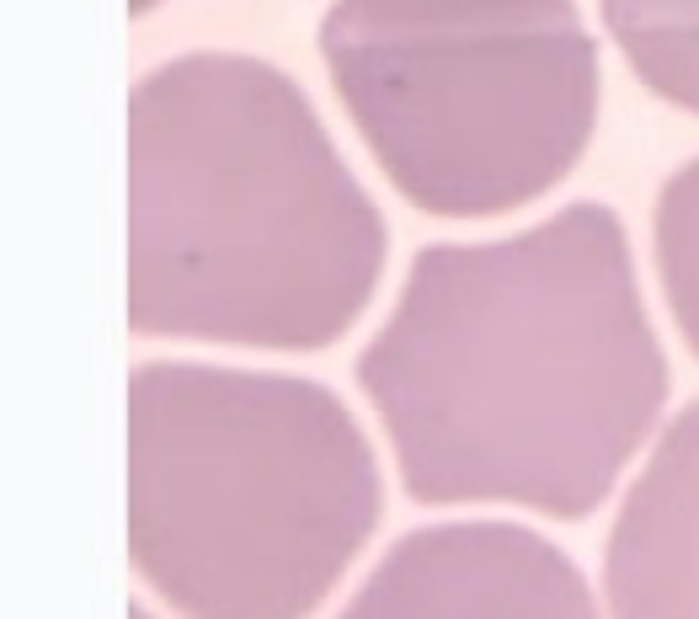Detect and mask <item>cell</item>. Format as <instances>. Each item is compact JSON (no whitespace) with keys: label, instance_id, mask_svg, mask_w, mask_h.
I'll use <instances>...</instances> for the list:
<instances>
[{"label":"cell","instance_id":"1","mask_svg":"<svg viewBox=\"0 0 699 619\" xmlns=\"http://www.w3.org/2000/svg\"><path fill=\"white\" fill-rule=\"evenodd\" d=\"M358 385L412 502L587 518L667 401L619 214L582 198L496 241L422 247Z\"/></svg>","mask_w":699,"mask_h":619},{"label":"cell","instance_id":"2","mask_svg":"<svg viewBox=\"0 0 699 619\" xmlns=\"http://www.w3.org/2000/svg\"><path fill=\"white\" fill-rule=\"evenodd\" d=\"M385 214L294 76L198 48L128 91V331L321 353L374 299Z\"/></svg>","mask_w":699,"mask_h":619},{"label":"cell","instance_id":"3","mask_svg":"<svg viewBox=\"0 0 699 619\" xmlns=\"http://www.w3.org/2000/svg\"><path fill=\"white\" fill-rule=\"evenodd\" d=\"M379 507L326 385L182 358L128 374V561L182 619H310Z\"/></svg>","mask_w":699,"mask_h":619},{"label":"cell","instance_id":"4","mask_svg":"<svg viewBox=\"0 0 699 619\" xmlns=\"http://www.w3.org/2000/svg\"><path fill=\"white\" fill-rule=\"evenodd\" d=\"M321 59L374 165L433 219L545 198L598 124L576 0H331Z\"/></svg>","mask_w":699,"mask_h":619},{"label":"cell","instance_id":"5","mask_svg":"<svg viewBox=\"0 0 699 619\" xmlns=\"http://www.w3.org/2000/svg\"><path fill=\"white\" fill-rule=\"evenodd\" d=\"M336 619H598V604L561 545L465 518L396 539Z\"/></svg>","mask_w":699,"mask_h":619},{"label":"cell","instance_id":"6","mask_svg":"<svg viewBox=\"0 0 699 619\" xmlns=\"http://www.w3.org/2000/svg\"><path fill=\"white\" fill-rule=\"evenodd\" d=\"M604 593L615 619H699V401L662 427L624 492L604 550Z\"/></svg>","mask_w":699,"mask_h":619},{"label":"cell","instance_id":"7","mask_svg":"<svg viewBox=\"0 0 699 619\" xmlns=\"http://www.w3.org/2000/svg\"><path fill=\"white\" fill-rule=\"evenodd\" d=\"M598 11L635 81L699 113V0H598Z\"/></svg>","mask_w":699,"mask_h":619},{"label":"cell","instance_id":"8","mask_svg":"<svg viewBox=\"0 0 699 619\" xmlns=\"http://www.w3.org/2000/svg\"><path fill=\"white\" fill-rule=\"evenodd\" d=\"M652 247H657V278L673 326L684 331L689 353L699 358V156L662 182Z\"/></svg>","mask_w":699,"mask_h":619},{"label":"cell","instance_id":"9","mask_svg":"<svg viewBox=\"0 0 699 619\" xmlns=\"http://www.w3.org/2000/svg\"><path fill=\"white\" fill-rule=\"evenodd\" d=\"M156 5H161V0H128V11H134V16H145V11H156Z\"/></svg>","mask_w":699,"mask_h":619}]
</instances>
